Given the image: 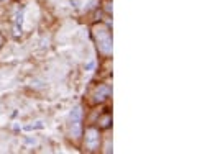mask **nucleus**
<instances>
[{"label": "nucleus", "mask_w": 197, "mask_h": 154, "mask_svg": "<svg viewBox=\"0 0 197 154\" xmlns=\"http://www.w3.org/2000/svg\"><path fill=\"white\" fill-rule=\"evenodd\" d=\"M92 36L97 43L98 51L102 54H110L112 53V33L110 28L104 23H95L92 26Z\"/></svg>", "instance_id": "obj_1"}, {"label": "nucleus", "mask_w": 197, "mask_h": 154, "mask_svg": "<svg viewBox=\"0 0 197 154\" xmlns=\"http://www.w3.org/2000/svg\"><path fill=\"white\" fill-rule=\"evenodd\" d=\"M69 131L74 139L82 136V108L76 107L69 115Z\"/></svg>", "instance_id": "obj_2"}, {"label": "nucleus", "mask_w": 197, "mask_h": 154, "mask_svg": "<svg viewBox=\"0 0 197 154\" xmlns=\"http://www.w3.org/2000/svg\"><path fill=\"white\" fill-rule=\"evenodd\" d=\"M100 146V134L97 128H87L85 130V149L89 153H95Z\"/></svg>", "instance_id": "obj_3"}, {"label": "nucleus", "mask_w": 197, "mask_h": 154, "mask_svg": "<svg viewBox=\"0 0 197 154\" xmlns=\"http://www.w3.org/2000/svg\"><path fill=\"white\" fill-rule=\"evenodd\" d=\"M108 97H110V87L108 85H98L95 89V92H94V100L98 102V103L107 100Z\"/></svg>", "instance_id": "obj_4"}, {"label": "nucleus", "mask_w": 197, "mask_h": 154, "mask_svg": "<svg viewBox=\"0 0 197 154\" xmlns=\"http://www.w3.org/2000/svg\"><path fill=\"white\" fill-rule=\"evenodd\" d=\"M98 123H100V128H108L112 123V116L110 115H105V116H102V118L98 120Z\"/></svg>", "instance_id": "obj_5"}, {"label": "nucleus", "mask_w": 197, "mask_h": 154, "mask_svg": "<svg viewBox=\"0 0 197 154\" xmlns=\"http://www.w3.org/2000/svg\"><path fill=\"white\" fill-rule=\"evenodd\" d=\"M43 128V123L41 121H36V125H28V126H25L26 131H30V130H41Z\"/></svg>", "instance_id": "obj_6"}, {"label": "nucleus", "mask_w": 197, "mask_h": 154, "mask_svg": "<svg viewBox=\"0 0 197 154\" xmlns=\"http://www.w3.org/2000/svg\"><path fill=\"white\" fill-rule=\"evenodd\" d=\"M94 66H95V62L92 61V62H89V64L85 66V69H87V71H91V69H94Z\"/></svg>", "instance_id": "obj_7"}, {"label": "nucleus", "mask_w": 197, "mask_h": 154, "mask_svg": "<svg viewBox=\"0 0 197 154\" xmlns=\"http://www.w3.org/2000/svg\"><path fill=\"white\" fill-rule=\"evenodd\" d=\"M2 46H3V36L0 34V49H2Z\"/></svg>", "instance_id": "obj_8"}]
</instances>
